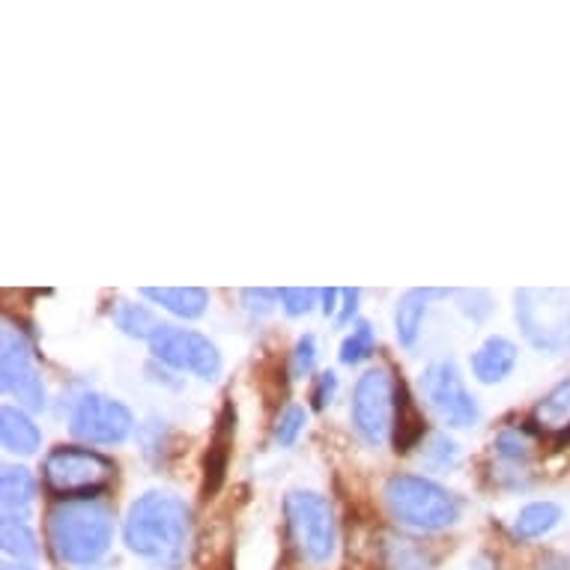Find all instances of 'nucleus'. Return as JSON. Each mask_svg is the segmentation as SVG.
Returning a JSON list of instances; mask_svg holds the SVG:
<instances>
[{
	"mask_svg": "<svg viewBox=\"0 0 570 570\" xmlns=\"http://www.w3.org/2000/svg\"><path fill=\"white\" fill-rule=\"evenodd\" d=\"M317 296V291H305V287H299V291L284 287V291H281V305H284V311H287L291 317H299V314H308V311L314 308Z\"/></svg>",
	"mask_w": 570,
	"mask_h": 570,
	"instance_id": "obj_27",
	"label": "nucleus"
},
{
	"mask_svg": "<svg viewBox=\"0 0 570 570\" xmlns=\"http://www.w3.org/2000/svg\"><path fill=\"white\" fill-rule=\"evenodd\" d=\"M517 323L543 353L570 346V291H517Z\"/></svg>",
	"mask_w": 570,
	"mask_h": 570,
	"instance_id": "obj_6",
	"label": "nucleus"
},
{
	"mask_svg": "<svg viewBox=\"0 0 570 570\" xmlns=\"http://www.w3.org/2000/svg\"><path fill=\"white\" fill-rule=\"evenodd\" d=\"M534 419L541 428H550V431H561V428H570V380L559 383L552 389L534 410Z\"/></svg>",
	"mask_w": 570,
	"mask_h": 570,
	"instance_id": "obj_20",
	"label": "nucleus"
},
{
	"mask_svg": "<svg viewBox=\"0 0 570 570\" xmlns=\"http://www.w3.org/2000/svg\"><path fill=\"white\" fill-rule=\"evenodd\" d=\"M335 392H337V376L332 374V371L320 374L317 376V389H314V394H311V401H314V410H326V403H332Z\"/></svg>",
	"mask_w": 570,
	"mask_h": 570,
	"instance_id": "obj_30",
	"label": "nucleus"
},
{
	"mask_svg": "<svg viewBox=\"0 0 570 570\" xmlns=\"http://www.w3.org/2000/svg\"><path fill=\"white\" fill-rule=\"evenodd\" d=\"M380 556L385 570H428V552L403 534H383Z\"/></svg>",
	"mask_w": 570,
	"mask_h": 570,
	"instance_id": "obj_18",
	"label": "nucleus"
},
{
	"mask_svg": "<svg viewBox=\"0 0 570 570\" xmlns=\"http://www.w3.org/2000/svg\"><path fill=\"white\" fill-rule=\"evenodd\" d=\"M320 296H323V302H326V305H323V314H335V305H337V296H341V293L337 291H323L320 293Z\"/></svg>",
	"mask_w": 570,
	"mask_h": 570,
	"instance_id": "obj_32",
	"label": "nucleus"
},
{
	"mask_svg": "<svg viewBox=\"0 0 570 570\" xmlns=\"http://www.w3.org/2000/svg\"><path fill=\"white\" fill-rule=\"evenodd\" d=\"M278 299L281 291H243L245 308L252 311V314H269Z\"/></svg>",
	"mask_w": 570,
	"mask_h": 570,
	"instance_id": "obj_29",
	"label": "nucleus"
},
{
	"mask_svg": "<svg viewBox=\"0 0 570 570\" xmlns=\"http://www.w3.org/2000/svg\"><path fill=\"white\" fill-rule=\"evenodd\" d=\"M230 442H234V412L225 410V415L218 419V431L216 440L209 445V454H206V481H204V493H216L222 478H225L227 458H230Z\"/></svg>",
	"mask_w": 570,
	"mask_h": 570,
	"instance_id": "obj_17",
	"label": "nucleus"
},
{
	"mask_svg": "<svg viewBox=\"0 0 570 570\" xmlns=\"http://www.w3.org/2000/svg\"><path fill=\"white\" fill-rule=\"evenodd\" d=\"M122 538H126V547L138 552L140 559L174 570L188 556L191 511L179 495L153 490V493L140 495L138 502L129 508Z\"/></svg>",
	"mask_w": 570,
	"mask_h": 570,
	"instance_id": "obj_1",
	"label": "nucleus"
},
{
	"mask_svg": "<svg viewBox=\"0 0 570 570\" xmlns=\"http://www.w3.org/2000/svg\"><path fill=\"white\" fill-rule=\"evenodd\" d=\"M493 449L495 454L502 460H508V463H520V460L529 458V440H525L520 431H514V428L499 433L493 442Z\"/></svg>",
	"mask_w": 570,
	"mask_h": 570,
	"instance_id": "obj_26",
	"label": "nucleus"
},
{
	"mask_svg": "<svg viewBox=\"0 0 570 570\" xmlns=\"http://www.w3.org/2000/svg\"><path fill=\"white\" fill-rule=\"evenodd\" d=\"M383 495L394 520L412 529L436 532V529L458 523L460 517L458 499L431 478L392 475L385 481Z\"/></svg>",
	"mask_w": 570,
	"mask_h": 570,
	"instance_id": "obj_3",
	"label": "nucleus"
},
{
	"mask_svg": "<svg viewBox=\"0 0 570 570\" xmlns=\"http://www.w3.org/2000/svg\"><path fill=\"white\" fill-rule=\"evenodd\" d=\"M3 570H33L30 564H24V561H7L3 564Z\"/></svg>",
	"mask_w": 570,
	"mask_h": 570,
	"instance_id": "obj_34",
	"label": "nucleus"
},
{
	"mask_svg": "<svg viewBox=\"0 0 570 570\" xmlns=\"http://www.w3.org/2000/svg\"><path fill=\"white\" fill-rule=\"evenodd\" d=\"M538 570H570V561L559 559V556H552V559L541 561V568H538Z\"/></svg>",
	"mask_w": 570,
	"mask_h": 570,
	"instance_id": "obj_33",
	"label": "nucleus"
},
{
	"mask_svg": "<svg viewBox=\"0 0 570 570\" xmlns=\"http://www.w3.org/2000/svg\"><path fill=\"white\" fill-rule=\"evenodd\" d=\"M114 323L120 332H126L129 337H147L150 341L156 335V328L159 323L153 320V314L144 305H135V302H117V308H114Z\"/></svg>",
	"mask_w": 570,
	"mask_h": 570,
	"instance_id": "obj_22",
	"label": "nucleus"
},
{
	"mask_svg": "<svg viewBox=\"0 0 570 570\" xmlns=\"http://www.w3.org/2000/svg\"><path fill=\"white\" fill-rule=\"evenodd\" d=\"M561 520V508L556 502H532L525 505L514 520V534L523 538V541H534V538H543L547 532H552Z\"/></svg>",
	"mask_w": 570,
	"mask_h": 570,
	"instance_id": "obj_19",
	"label": "nucleus"
},
{
	"mask_svg": "<svg viewBox=\"0 0 570 570\" xmlns=\"http://www.w3.org/2000/svg\"><path fill=\"white\" fill-rule=\"evenodd\" d=\"M69 428L78 440L94 442V445H120L129 440L135 419L120 401H111L105 394H87L72 410Z\"/></svg>",
	"mask_w": 570,
	"mask_h": 570,
	"instance_id": "obj_11",
	"label": "nucleus"
},
{
	"mask_svg": "<svg viewBox=\"0 0 570 570\" xmlns=\"http://www.w3.org/2000/svg\"><path fill=\"white\" fill-rule=\"evenodd\" d=\"M341 296H344V308L337 314V323H350L358 308V291H341Z\"/></svg>",
	"mask_w": 570,
	"mask_h": 570,
	"instance_id": "obj_31",
	"label": "nucleus"
},
{
	"mask_svg": "<svg viewBox=\"0 0 570 570\" xmlns=\"http://www.w3.org/2000/svg\"><path fill=\"white\" fill-rule=\"evenodd\" d=\"M284 517L291 532L293 550L311 568H323L332 561L337 547L335 511L326 499L311 490H293L284 499Z\"/></svg>",
	"mask_w": 570,
	"mask_h": 570,
	"instance_id": "obj_4",
	"label": "nucleus"
},
{
	"mask_svg": "<svg viewBox=\"0 0 570 570\" xmlns=\"http://www.w3.org/2000/svg\"><path fill=\"white\" fill-rule=\"evenodd\" d=\"M150 353L165 365L188 371L200 380H216L222 374V355L216 344L200 332L179 326H159L150 337Z\"/></svg>",
	"mask_w": 570,
	"mask_h": 570,
	"instance_id": "obj_9",
	"label": "nucleus"
},
{
	"mask_svg": "<svg viewBox=\"0 0 570 570\" xmlns=\"http://www.w3.org/2000/svg\"><path fill=\"white\" fill-rule=\"evenodd\" d=\"M0 374H3V392L19 401L21 410L39 412L46 406V385L33 362L28 337L12 323H3V341H0Z\"/></svg>",
	"mask_w": 570,
	"mask_h": 570,
	"instance_id": "obj_8",
	"label": "nucleus"
},
{
	"mask_svg": "<svg viewBox=\"0 0 570 570\" xmlns=\"http://www.w3.org/2000/svg\"><path fill=\"white\" fill-rule=\"evenodd\" d=\"M317 365V341L311 335L299 337V344L293 350V374L296 376H305L314 371Z\"/></svg>",
	"mask_w": 570,
	"mask_h": 570,
	"instance_id": "obj_28",
	"label": "nucleus"
},
{
	"mask_svg": "<svg viewBox=\"0 0 570 570\" xmlns=\"http://www.w3.org/2000/svg\"><path fill=\"white\" fill-rule=\"evenodd\" d=\"M48 543L66 564H94L114 538L111 511L94 499H60L48 511Z\"/></svg>",
	"mask_w": 570,
	"mask_h": 570,
	"instance_id": "obj_2",
	"label": "nucleus"
},
{
	"mask_svg": "<svg viewBox=\"0 0 570 570\" xmlns=\"http://www.w3.org/2000/svg\"><path fill=\"white\" fill-rule=\"evenodd\" d=\"M394 412H397V385L385 367L367 371L353 394V428L355 433L380 449L394 428Z\"/></svg>",
	"mask_w": 570,
	"mask_h": 570,
	"instance_id": "obj_7",
	"label": "nucleus"
},
{
	"mask_svg": "<svg viewBox=\"0 0 570 570\" xmlns=\"http://www.w3.org/2000/svg\"><path fill=\"white\" fill-rule=\"evenodd\" d=\"M421 392H424V401L433 415L445 421L449 428H472L481 415L475 397L469 394L454 362H433L421 374Z\"/></svg>",
	"mask_w": 570,
	"mask_h": 570,
	"instance_id": "obj_10",
	"label": "nucleus"
},
{
	"mask_svg": "<svg viewBox=\"0 0 570 570\" xmlns=\"http://www.w3.org/2000/svg\"><path fill=\"white\" fill-rule=\"evenodd\" d=\"M305 421H308V415H305L302 406H287V410L281 412L278 424H275V440H278V445L287 449V445L299 440V433L305 431Z\"/></svg>",
	"mask_w": 570,
	"mask_h": 570,
	"instance_id": "obj_25",
	"label": "nucleus"
},
{
	"mask_svg": "<svg viewBox=\"0 0 570 570\" xmlns=\"http://www.w3.org/2000/svg\"><path fill=\"white\" fill-rule=\"evenodd\" d=\"M517 365V346L508 337H487L481 350L472 355V374L478 376V383L493 385L502 383L505 376H511Z\"/></svg>",
	"mask_w": 570,
	"mask_h": 570,
	"instance_id": "obj_12",
	"label": "nucleus"
},
{
	"mask_svg": "<svg viewBox=\"0 0 570 570\" xmlns=\"http://www.w3.org/2000/svg\"><path fill=\"white\" fill-rule=\"evenodd\" d=\"M0 440H3V449L12 451V454H33L42 442V433L30 421L28 412L3 406L0 410Z\"/></svg>",
	"mask_w": 570,
	"mask_h": 570,
	"instance_id": "obj_14",
	"label": "nucleus"
},
{
	"mask_svg": "<svg viewBox=\"0 0 570 570\" xmlns=\"http://www.w3.org/2000/svg\"><path fill=\"white\" fill-rule=\"evenodd\" d=\"M140 296L186 320L200 317L209 305V293L200 287H144Z\"/></svg>",
	"mask_w": 570,
	"mask_h": 570,
	"instance_id": "obj_16",
	"label": "nucleus"
},
{
	"mask_svg": "<svg viewBox=\"0 0 570 570\" xmlns=\"http://www.w3.org/2000/svg\"><path fill=\"white\" fill-rule=\"evenodd\" d=\"M394 428H397V451H410L415 442L424 436V421L419 419V412L412 406L410 394L403 385H397V412H394Z\"/></svg>",
	"mask_w": 570,
	"mask_h": 570,
	"instance_id": "obj_21",
	"label": "nucleus"
},
{
	"mask_svg": "<svg viewBox=\"0 0 570 570\" xmlns=\"http://www.w3.org/2000/svg\"><path fill=\"white\" fill-rule=\"evenodd\" d=\"M3 552L16 561H30L37 556V534L30 532L24 520H3Z\"/></svg>",
	"mask_w": 570,
	"mask_h": 570,
	"instance_id": "obj_23",
	"label": "nucleus"
},
{
	"mask_svg": "<svg viewBox=\"0 0 570 570\" xmlns=\"http://www.w3.org/2000/svg\"><path fill=\"white\" fill-rule=\"evenodd\" d=\"M433 296H449V291H406L397 302V314H394V328H397V341L403 346H412L421 335V323L428 314V302Z\"/></svg>",
	"mask_w": 570,
	"mask_h": 570,
	"instance_id": "obj_15",
	"label": "nucleus"
},
{
	"mask_svg": "<svg viewBox=\"0 0 570 570\" xmlns=\"http://www.w3.org/2000/svg\"><path fill=\"white\" fill-rule=\"evenodd\" d=\"M371 353H374V328H371V323H355L353 335L341 344V362L358 365V362L371 358Z\"/></svg>",
	"mask_w": 570,
	"mask_h": 570,
	"instance_id": "obj_24",
	"label": "nucleus"
},
{
	"mask_svg": "<svg viewBox=\"0 0 570 570\" xmlns=\"http://www.w3.org/2000/svg\"><path fill=\"white\" fill-rule=\"evenodd\" d=\"M117 475V469L99 451L60 445L46 458L42 478L46 487L60 499H90V495L108 490Z\"/></svg>",
	"mask_w": 570,
	"mask_h": 570,
	"instance_id": "obj_5",
	"label": "nucleus"
},
{
	"mask_svg": "<svg viewBox=\"0 0 570 570\" xmlns=\"http://www.w3.org/2000/svg\"><path fill=\"white\" fill-rule=\"evenodd\" d=\"M0 493H3V520H24L37 495V481L24 466H3Z\"/></svg>",
	"mask_w": 570,
	"mask_h": 570,
	"instance_id": "obj_13",
	"label": "nucleus"
}]
</instances>
